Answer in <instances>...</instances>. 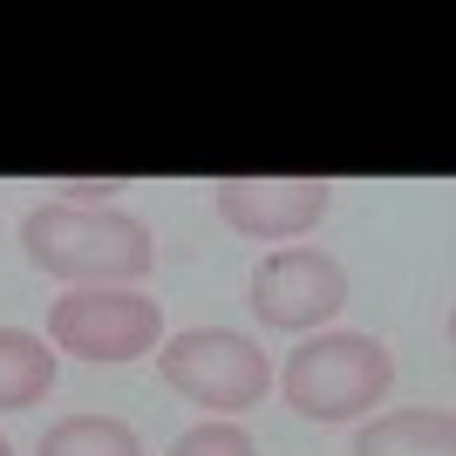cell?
Here are the masks:
<instances>
[{"mask_svg": "<svg viewBox=\"0 0 456 456\" xmlns=\"http://www.w3.org/2000/svg\"><path fill=\"white\" fill-rule=\"evenodd\" d=\"M28 266L61 286H136L157 266V239L136 211L110 205H35L20 218Z\"/></svg>", "mask_w": 456, "mask_h": 456, "instance_id": "1", "label": "cell"}, {"mask_svg": "<svg viewBox=\"0 0 456 456\" xmlns=\"http://www.w3.org/2000/svg\"><path fill=\"white\" fill-rule=\"evenodd\" d=\"M395 388V354L375 334H314L286 354L280 368V395L293 416L306 422H354L368 416L381 395Z\"/></svg>", "mask_w": 456, "mask_h": 456, "instance_id": "2", "label": "cell"}, {"mask_svg": "<svg viewBox=\"0 0 456 456\" xmlns=\"http://www.w3.org/2000/svg\"><path fill=\"white\" fill-rule=\"evenodd\" d=\"M157 375L171 395H184L191 409H218L232 422V409H252L266 402L273 388V362L252 334H232V327H184L157 347Z\"/></svg>", "mask_w": 456, "mask_h": 456, "instance_id": "3", "label": "cell"}, {"mask_svg": "<svg viewBox=\"0 0 456 456\" xmlns=\"http://www.w3.org/2000/svg\"><path fill=\"white\" fill-rule=\"evenodd\" d=\"M48 341L82 362H136L164 341V306L130 286H69L48 306Z\"/></svg>", "mask_w": 456, "mask_h": 456, "instance_id": "4", "label": "cell"}, {"mask_svg": "<svg viewBox=\"0 0 456 456\" xmlns=\"http://www.w3.org/2000/svg\"><path fill=\"white\" fill-rule=\"evenodd\" d=\"M246 306L273 334H314L321 321H334L347 306V273L321 246H280L252 266V300Z\"/></svg>", "mask_w": 456, "mask_h": 456, "instance_id": "5", "label": "cell"}, {"mask_svg": "<svg viewBox=\"0 0 456 456\" xmlns=\"http://www.w3.org/2000/svg\"><path fill=\"white\" fill-rule=\"evenodd\" d=\"M211 205L239 239H300L334 211V184L327 177H225L211 184Z\"/></svg>", "mask_w": 456, "mask_h": 456, "instance_id": "6", "label": "cell"}, {"mask_svg": "<svg viewBox=\"0 0 456 456\" xmlns=\"http://www.w3.org/2000/svg\"><path fill=\"white\" fill-rule=\"evenodd\" d=\"M456 450V422L450 409H388V416L362 422L354 456H450Z\"/></svg>", "mask_w": 456, "mask_h": 456, "instance_id": "7", "label": "cell"}, {"mask_svg": "<svg viewBox=\"0 0 456 456\" xmlns=\"http://www.w3.org/2000/svg\"><path fill=\"white\" fill-rule=\"evenodd\" d=\"M55 388V354L28 327H0V409H35Z\"/></svg>", "mask_w": 456, "mask_h": 456, "instance_id": "8", "label": "cell"}, {"mask_svg": "<svg viewBox=\"0 0 456 456\" xmlns=\"http://www.w3.org/2000/svg\"><path fill=\"white\" fill-rule=\"evenodd\" d=\"M41 456H143V443L116 416H61V422H48Z\"/></svg>", "mask_w": 456, "mask_h": 456, "instance_id": "9", "label": "cell"}, {"mask_svg": "<svg viewBox=\"0 0 456 456\" xmlns=\"http://www.w3.org/2000/svg\"><path fill=\"white\" fill-rule=\"evenodd\" d=\"M171 456H259V443L239 429V422H198V429H184V436L171 443Z\"/></svg>", "mask_w": 456, "mask_h": 456, "instance_id": "10", "label": "cell"}, {"mask_svg": "<svg viewBox=\"0 0 456 456\" xmlns=\"http://www.w3.org/2000/svg\"><path fill=\"white\" fill-rule=\"evenodd\" d=\"M48 191H61V205H110V191H123V177H55Z\"/></svg>", "mask_w": 456, "mask_h": 456, "instance_id": "11", "label": "cell"}, {"mask_svg": "<svg viewBox=\"0 0 456 456\" xmlns=\"http://www.w3.org/2000/svg\"><path fill=\"white\" fill-rule=\"evenodd\" d=\"M0 456H14V443H7V436H0Z\"/></svg>", "mask_w": 456, "mask_h": 456, "instance_id": "12", "label": "cell"}]
</instances>
